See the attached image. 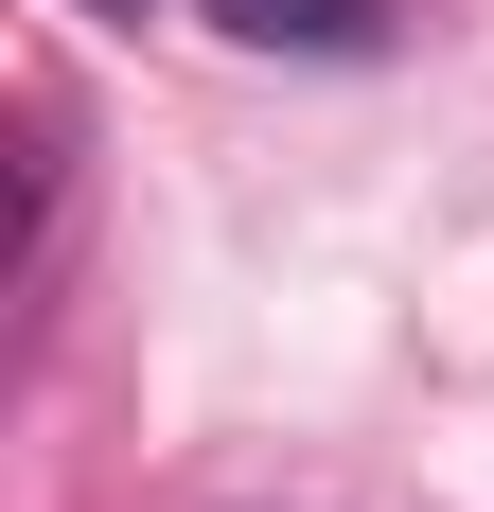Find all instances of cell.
<instances>
[{
  "label": "cell",
  "mask_w": 494,
  "mask_h": 512,
  "mask_svg": "<svg viewBox=\"0 0 494 512\" xmlns=\"http://www.w3.org/2000/svg\"><path fill=\"white\" fill-rule=\"evenodd\" d=\"M212 36H247V53H318V71H371V53L406 36V0H212Z\"/></svg>",
  "instance_id": "1"
},
{
  "label": "cell",
  "mask_w": 494,
  "mask_h": 512,
  "mask_svg": "<svg viewBox=\"0 0 494 512\" xmlns=\"http://www.w3.org/2000/svg\"><path fill=\"white\" fill-rule=\"evenodd\" d=\"M106 18H142V0H106Z\"/></svg>",
  "instance_id": "2"
}]
</instances>
